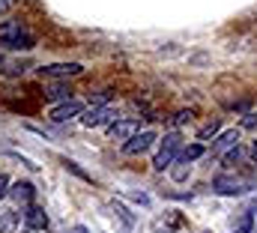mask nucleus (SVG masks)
I'll return each instance as SVG.
<instances>
[{"instance_id": "19", "label": "nucleus", "mask_w": 257, "mask_h": 233, "mask_svg": "<svg viewBox=\"0 0 257 233\" xmlns=\"http://www.w3.org/2000/svg\"><path fill=\"white\" fill-rule=\"evenodd\" d=\"M192 111H180V114H174L171 117V126H183V123H189V120H192Z\"/></svg>"}, {"instance_id": "12", "label": "nucleus", "mask_w": 257, "mask_h": 233, "mask_svg": "<svg viewBox=\"0 0 257 233\" xmlns=\"http://www.w3.org/2000/svg\"><path fill=\"white\" fill-rule=\"evenodd\" d=\"M242 159H245V150H242V147H233V150H227V153L221 156V162H224V168H227V171H233Z\"/></svg>"}, {"instance_id": "20", "label": "nucleus", "mask_w": 257, "mask_h": 233, "mask_svg": "<svg viewBox=\"0 0 257 233\" xmlns=\"http://www.w3.org/2000/svg\"><path fill=\"white\" fill-rule=\"evenodd\" d=\"M24 69H27V63H12V66L6 69V75H21Z\"/></svg>"}, {"instance_id": "7", "label": "nucleus", "mask_w": 257, "mask_h": 233, "mask_svg": "<svg viewBox=\"0 0 257 233\" xmlns=\"http://www.w3.org/2000/svg\"><path fill=\"white\" fill-rule=\"evenodd\" d=\"M24 33H27V30H24L21 21H6V24H0V45H3V48H12Z\"/></svg>"}, {"instance_id": "22", "label": "nucleus", "mask_w": 257, "mask_h": 233, "mask_svg": "<svg viewBox=\"0 0 257 233\" xmlns=\"http://www.w3.org/2000/svg\"><path fill=\"white\" fill-rule=\"evenodd\" d=\"M257 126V114H245L242 117V129H254Z\"/></svg>"}, {"instance_id": "29", "label": "nucleus", "mask_w": 257, "mask_h": 233, "mask_svg": "<svg viewBox=\"0 0 257 233\" xmlns=\"http://www.w3.org/2000/svg\"><path fill=\"white\" fill-rule=\"evenodd\" d=\"M254 233H257V230H254Z\"/></svg>"}, {"instance_id": "23", "label": "nucleus", "mask_w": 257, "mask_h": 233, "mask_svg": "<svg viewBox=\"0 0 257 233\" xmlns=\"http://www.w3.org/2000/svg\"><path fill=\"white\" fill-rule=\"evenodd\" d=\"M6 194H9V179H6V176L0 174V200H3Z\"/></svg>"}, {"instance_id": "21", "label": "nucleus", "mask_w": 257, "mask_h": 233, "mask_svg": "<svg viewBox=\"0 0 257 233\" xmlns=\"http://www.w3.org/2000/svg\"><path fill=\"white\" fill-rule=\"evenodd\" d=\"M233 233H251V215H245V218H242V224H239Z\"/></svg>"}, {"instance_id": "1", "label": "nucleus", "mask_w": 257, "mask_h": 233, "mask_svg": "<svg viewBox=\"0 0 257 233\" xmlns=\"http://www.w3.org/2000/svg\"><path fill=\"white\" fill-rule=\"evenodd\" d=\"M180 150H183V135L174 129V132H168V135H165V141H162V147H159V153H156V162H153V168H156V171H165V168H171V165L177 162Z\"/></svg>"}, {"instance_id": "8", "label": "nucleus", "mask_w": 257, "mask_h": 233, "mask_svg": "<svg viewBox=\"0 0 257 233\" xmlns=\"http://www.w3.org/2000/svg\"><path fill=\"white\" fill-rule=\"evenodd\" d=\"M24 221H27L30 230H45V227H48V212H45L42 206H36V203H27V209H24Z\"/></svg>"}, {"instance_id": "25", "label": "nucleus", "mask_w": 257, "mask_h": 233, "mask_svg": "<svg viewBox=\"0 0 257 233\" xmlns=\"http://www.w3.org/2000/svg\"><path fill=\"white\" fill-rule=\"evenodd\" d=\"M248 153H251V159H254V162H257V141H254V144H251V150H248Z\"/></svg>"}, {"instance_id": "15", "label": "nucleus", "mask_w": 257, "mask_h": 233, "mask_svg": "<svg viewBox=\"0 0 257 233\" xmlns=\"http://www.w3.org/2000/svg\"><path fill=\"white\" fill-rule=\"evenodd\" d=\"M63 168L69 171V174H75L78 179H84V182H93V176L87 174V171H84V168H81L78 162H69V159H63Z\"/></svg>"}, {"instance_id": "11", "label": "nucleus", "mask_w": 257, "mask_h": 233, "mask_svg": "<svg viewBox=\"0 0 257 233\" xmlns=\"http://www.w3.org/2000/svg\"><path fill=\"white\" fill-rule=\"evenodd\" d=\"M9 197H12L15 203H21V206L33 203V182H15V185L9 188Z\"/></svg>"}, {"instance_id": "17", "label": "nucleus", "mask_w": 257, "mask_h": 233, "mask_svg": "<svg viewBox=\"0 0 257 233\" xmlns=\"http://www.w3.org/2000/svg\"><path fill=\"white\" fill-rule=\"evenodd\" d=\"M218 129H221V123H218V120H212V123H206V126L197 132V138H200V141H206V138H215V135H218Z\"/></svg>"}, {"instance_id": "2", "label": "nucleus", "mask_w": 257, "mask_h": 233, "mask_svg": "<svg viewBox=\"0 0 257 233\" xmlns=\"http://www.w3.org/2000/svg\"><path fill=\"white\" fill-rule=\"evenodd\" d=\"M251 185H254V179H248V176H236V174H218L215 179H212V191H215V194H224V197L245 194Z\"/></svg>"}, {"instance_id": "26", "label": "nucleus", "mask_w": 257, "mask_h": 233, "mask_svg": "<svg viewBox=\"0 0 257 233\" xmlns=\"http://www.w3.org/2000/svg\"><path fill=\"white\" fill-rule=\"evenodd\" d=\"M75 233H87V230H84V227H75Z\"/></svg>"}, {"instance_id": "14", "label": "nucleus", "mask_w": 257, "mask_h": 233, "mask_svg": "<svg viewBox=\"0 0 257 233\" xmlns=\"http://www.w3.org/2000/svg\"><path fill=\"white\" fill-rule=\"evenodd\" d=\"M200 156H203V147H200V144H189V147H183V150H180V159H183V162H189V165H192L194 159H200Z\"/></svg>"}, {"instance_id": "3", "label": "nucleus", "mask_w": 257, "mask_h": 233, "mask_svg": "<svg viewBox=\"0 0 257 233\" xmlns=\"http://www.w3.org/2000/svg\"><path fill=\"white\" fill-rule=\"evenodd\" d=\"M153 141H156V132H138L135 138H128L123 144V153L126 156H141V153H147L153 147Z\"/></svg>"}, {"instance_id": "5", "label": "nucleus", "mask_w": 257, "mask_h": 233, "mask_svg": "<svg viewBox=\"0 0 257 233\" xmlns=\"http://www.w3.org/2000/svg\"><path fill=\"white\" fill-rule=\"evenodd\" d=\"M45 78H72V75H81L84 72V66L81 63H51V66H45V69H39Z\"/></svg>"}, {"instance_id": "24", "label": "nucleus", "mask_w": 257, "mask_h": 233, "mask_svg": "<svg viewBox=\"0 0 257 233\" xmlns=\"http://www.w3.org/2000/svg\"><path fill=\"white\" fill-rule=\"evenodd\" d=\"M15 6V0H0V12H9Z\"/></svg>"}, {"instance_id": "6", "label": "nucleus", "mask_w": 257, "mask_h": 233, "mask_svg": "<svg viewBox=\"0 0 257 233\" xmlns=\"http://www.w3.org/2000/svg\"><path fill=\"white\" fill-rule=\"evenodd\" d=\"M233 147H239V129H230V132H221L218 138H215V144H212V156L215 159H221L227 150H233Z\"/></svg>"}, {"instance_id": "28", "label": "nucleus", "mask_w": 257, "mask_h": 233, "mask_svg": "<svg viewBox=\"0 0 257 233\" xmlns=\"http://www.w3.org/2000/svg\"><path fill=\"white\" fill-rule=\"evenodd\" d=\"M0 66H3V54H0Z\"/></svg>"}, {"instance_id": "18", "label": "nucleus", "mask_w": 257, "mask_h": 233, "mask_svg": "<svg viewBox=\"0 0 257 233\" xmlns=\"http://www.w3.org/2000/svg\"><path fill=\"white\" fill-rule=\"evenodd\" d=\"M15 227V212H0V233H9Z\"/></svg>"}, {"instance_id": "13", "label": "nucleus", "mask_w": 257, "mask_h": 233, "mask_svg": "<svg viewBox=\"0 0 257 233\" xmlns=\"http://www.w3.org/2000/svg\"><path fill=\"white\" fill-rule=\"evenodd\" d=\"M69 93H72V90H69L66 84H54V87L45 90V99H63V102H69V99H72Z\"/></svg>"}, {"instance_id": "27", "label": "nucleus", "mask_w": 257, "mask_h": 233, "mask_svg": "<svg viewBox=\"0 0 257 233\" xmlns=\"http://www.w3.org/2000/svg\"><path fill=\"white\" fill-rule=\"evenodd\" d=\"M27 233H39V230H30V227H27Z\"/></svg>"}, {"instance_id": "9", "label": "nucleus", "mask_w": 257, "mask_h": 233, "mask_svg": "<svg viewBox=\"0 0 257 233\" xmlns=\"http://www.w3.org/2000/svg\"><path fill=\"white\" fill-rule=\"evenodd\" d=\"M84 114V105L78 102V99H69V102H63V105H57L54 111H51V120L54 123H66V120H72V117Z\"/></svg>"}, {"instance_id": "16", "label": "nucleus", "mask_w": 257, "mask_h": 233, "mask_svg": "<svg viewBox=\"0 0 257 233\" xmlns=\"http://www.w3.org/2000/svg\"><path fill=\"white\" fill-rule=\"evenodd\" d=\"M174 165H177V168H174V171H171V176H174V179H177V182H183V179H186V176H189V171H192V165H189V162H183V159H177V162H174Z\"/></svg>"}, {"instance_id": "10", "label": "nucleus", "mask_w": 257, "mask_h": 233, "mask_svg": "<svg viewBox=\"0 0 257 233\" xmlns=\"http://www.w3.org/2000/svg\"><path fill=\"white\" fill-rule=\"evenodd\" d=\"M114 117V108H90V111H84V117H81V123L87 126V129H93V126H105L108 120Z\"/></svg>"}, {"instance_id": "4", "label": "nucleus", "mask_w": 257, "mask_h": 233, "mask_svg": "<svg viewBox=\"0 0 257 233\" xmlns=\"http://www.w3.org/2000/svg\"><path fill=\"white\" fill-rule=\"evenodd\" d=\"M138 132H141V120H117V123L108 129L111 141H123V144H126L128 138H135Z\"/></svg>"}]
</instances>
